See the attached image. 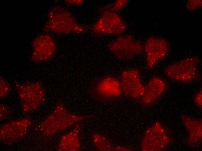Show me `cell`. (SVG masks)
Returning a JSON list of instances; mask_svg holds the SVG:
<instances>
[{
  "label": "cell",
  "mask_w": 202,
  "mask_h": 151,
  "mask_svg": "<svg viewBox=\"0 0 202 151\" xmlns=\"http://www.w3.org/2000/svg\"><path fill=\"white\" fill-rule=\"evenodd\" d=\"M167 84L161 77H153L145 86L143 96L141 99L143 104L150 105L156 101L165 92Z\"/></svg>",
  "instance_id": "11"
},
{
  "label": "cell",
  "mask_w": 202,
  "mask_h": 151,
  "mask_svg": "<svg viewBox=\"0 0 202 151\" xmlns=\"http://www.w3.org/2000/svg\"><path fill=\"white\" fill-rule=\"evenodd\" d=\"M0 121L8 118L11 112L8 107L3 104H0Z\"/></svg>",
  "instance_id": "16"
},
{
  "label": "cell",
  "mask_w": 202,
  "mask_h": 151,
  "mask_svg": "<svg viewBox=\"0 0 202 151\" xmlns=\"http://www.w3.org/2000/svg\"><path fill=\"white\" fill-rule=\"evenodd\" d=\"M169 46L168 42L161 38H152L149 39L144 46L146 66L151 70L167 54Z\"/></svg>",
  "instance_id": "9"
},
{
  "label": "cell",
  "mask_w": 202,
  "mask_h": 151,
  "mask_svg": "<svg viewBox=\"0 0 202 151\" xmlns=\"http://www.w3.org/2000/svg\"><path fill=\"white\" fill-rule=\"evenodd\" d=\"M91 90L94 98L104 103L117 100L123 94L119 78L109 75L96 79L92 83Z\"/></svg>",
  "instance_id": "4"
},
{
  "label": "cell",
  "mask_w": 202,
  "mask_h": 151,
  "mask_svg": "<svg viewBox=\"0 0 202 151\" xmlns=\"http://www.w3.org/2000/svg\"><path fill=\"white\" fill-rule=\"evenodd\" d=\"M171 139L164 127L156 123L146 131L141 145L142 151H160L170 143Z\"/></svg>",
  "instance_id": "7"
},
{
  "label": "cell",
  "mask_w": 202,
  "mask_h": 151,
  "mask_svg": "<svg viewBox=\"0 0 202 151\" xmlns=\"http://www.w3.org/2000/svg\"><path fill=\"white\" fill-rule=\"evenodd\" d=\"M201 1L190 0L187 3V9L190 11H194L201 7Z\"/></svg>",
  "instance_id": "17"
},
{
  "label": "cell",
  "mask_w": 202,
  "mask_h": 151,
  "mask_svg": "<svg viewBox=\"0 0 202 151\" xmlns=\"http://www.w3.org/2000/svg\"><path fill=\"white\" fill-rule=\"evenodd\" d=\"M93 116L92 115H79L71 113L60 100L53 112L38 125L37 129L42 138L48 140L57 132L73 124Z\"/></svg>",
  "instance_id": "1"
},
{
  "label": "cell",
  "mask_w": 202,
  "mask_h": 151,
  "mask_svg": "<svg viewBox=\"0 0 202 151\" xmlns=\"http://www.w3.org/2000/svg\"><path fill=\"white\" fill-rule=\"evenodd\" d=\"M0 98L7 96L11 92V87L9 83L1 76L0 77Z\"/></svg>",
  "instance_id": "15"
},
{
  "label": "cell",
  "mask_w": 202,
  "mask_h": 151,
  "mask_svg": "<svg viewBox=\"0 0 202 151\" xmlns=\"http://www.w3.org/2000/svg\"><path fill=\"white\" fill-rule=\"evenodd\" d=\"M31 60L41 62L48 60L54 55L56 51L55 42L51 37L46 35H41L35 38L32 43Z\"/></svg>",
  "instance_id": "10"
},
{
  "label": "cell",
  "mask_w": 202,
  "mask_h": 151,
  "mask_svg": "<svg viewBox=\"0 0 202 151\" xmlns=\"http://www.w3.org/2000/svg\"><path fill=\"white\" fill-rule=\"evenodd\" d=\"M123 93L134 100L141 99L145 86L143 83L140 71L137 68L124 70L119 77Z\"/></svg>",
  "instance_id": "5"
},
{
  "label": "cell",
  "mask_w": 202,
  "mask_h": 151,
  "mask_svg": "<svg viewBox=\"0 0 202 151\" xmlns=\"http://www.w3.org/2000/svg\"><path fill=\"white\" fill-rule=\"evenodd\" d=\"M117 1L114 7V8L116 10H118L122 8V7H123L126 4V3L127 2L126 1Z\"/></svg>",
  "instance_id": "19"
},
{
  "label": "cell",
  "mask_w": 202,
  "mask_h": 151,
  "mask_svg": "<svg viewBox=\"0 0 202 151\" xmlns=\"http://www.w3.org/2000/svg\"><path fill=\"white\" fill-rule=\"evenodd\" d=\"M81 129L77 124L74 128L63 135L59 143L58 150L60 151H78L81 148L80 134Z\"/></svg>",
  "instance_id": "12"
},
{
  "label": "cell",
  "mask_w": 202,
  "mask_h": 151,
  "mask_svg": "<svg viewBox=\"0 0 202 151\" xmlns=\"http://www.w3.org/2000/svg\"><path fill=\"white\" fill-rule=\"evenodd\" d=\"M109 48L118 59L120 60L131 59L142 53L144 46L130 36L118 37L111 43Z\"/></svg>",
  "instance_id": "6"
},
{
  "label": "cell",
  "mask_w": 202,
  "mask_h": 151,
  "mask_svg": "<svg viewBox=\"0 0 202 151\" xmlns=\"http://www.w3.org/2000/svg\"><path fill=\"white\" fill-rule=\"evenodd\" d=\"M91 139L95 148L99 151L131 150L129 148L116 145L106 136L99 133H93L91 135Z\"/></svg>",
  "instance_id": "14"
},
{
  "label": "cell",
  "mask_w": 202,
  "mask_h": 151,
  "mask_svg": "<svg viewBox=\"0 0 202 151\" xmlns=\"http://www.w3.org/2000/svg\"><path fill=\"white\" fill-rule=\"evenodd\" d=\"M182 121L188 132V145L192 146L199 145L202 137L201 121L185 116L182 117Z\"/></svg>",
  "instance_id": "13"
},
{
  "label": "cell",
  "mask_w": 202,
  "mask_h": 151,
  "mask_svg": "<svg viewBox=\"0 0 202 151\" xmlns=\"http://www.w3.org/2000/svg\"><path fill=\"white\" fill-rule=\"evenodd\" d=\"M194 100L196 105L200 108L202 107V91L200 90L195 95Z\"/></svg>",
  "instance_id": "18"
},
{
  "label": "cell",
  "mask_w": 202,
  "mask_h": 151,
  "mask_svg": "<svg viewBox=\"0 0 202 151\" xmlns=\"http://www.w3.org/2000/svg\"><path fill=\"white\" fill-rule=\"evenodd\" d=\"M199 59L196 57L184 58L166 68V76L176 82L189 83L199 81L201 76L199 71Z\"/></svg>",
  "instance_id": "3"
},
{
  "label": "cell",
  "mask_w": 202,
  "mask_h": 151,
  "mask_svg": "<svg viewBox=\"0 0 202 151\" xmlns=\"http://www.w3.org/2000/svg\"><path fill=\"white\" fill-rule=\"evenodd\" d=\"M31 123L30 118L26 116L4 124L0 129V140L11 145L24 138Z\"/></svg>",
  "instance_id": "8"
},
{
  "label": "cell",
  "mask_w": 202,
  "mask_h": 151,
  "mask_svg": "<svg viewBox=\"0 0 202 151\" xmlns=\"http://www.w3.org/2000/svg\"><path fill=\"white\" fill-rule=\"evenodd\" d=\"M15 85L24 114L37 110L45 101V90L41 82H16Z\"/></svg>",
  "instance_id": "2"
}]
</instances>
